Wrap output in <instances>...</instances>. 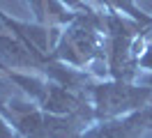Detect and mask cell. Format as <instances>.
Masks as SVG:
<instances>
[{
	"label": "cell",
	"instance_id": "cell-4",
	"mask_svg": "<svg viewBox=\"0 0 152 138\" xmlns=\"http://www.w3.org/2000/svg\"><path fill=\"white\" fill-rule=\"evenodd\" d=\"M152 129V104L115 120L99 122L83 134V138H141Z\"/></svg>",
	"mask_w": 152,
	"mask_h": 138
},
{
	"label": "cell",
	"instance_id": "cell-1",
	"mask_svg": "<svg viewBox=\"0 0 152 138\" xmlns=\"http://www.w3.org/2000/svg\"><path fill=\"white\" fill-rule=\"evenodd\" d=\"M53 60L74 69H86L90 62H106V21L102 12H83L65 26L51 53Z\"/></svg>",
	"mask_w": 152,
	"mask_h": 138
},
{
	"label": "cell",
	"instance_id": "cell-3",
	"mask_svg": "<svg viewBox=\"0 0 152 138\" xmlns=\"http://www.w3.org/2000/svg\"><path fill=\"white\" fill-rule=\"evenodd\" d=\"M97 122L129 115L152 104V85H136L132 81H102L88 88Z\"/></svg>",
	"mask_w": 152,
	"mask_h": 138
},
{
	"label": "cell",
	"instance_id": "cell-2",
	"mask_svg": "<svg viewBox=\"0 0 152 138\" xmlns=\"http://www.w3.org/2000/svg\"><path fill=\"white\" fill-rule=\"evenodd\" d=\"M106 21V69L113 81H134L136 67H141L143 26L136 18H124L120 12L104 14Z\"/></svg>",
	"mask_w": 152,
	"mask_h": 138
},
{
	"label": "cell",
	"instance_id": "cell-5",
	"mask_svg": "<svg viewBox=\"0 0 152 138\" xmlns=\"http://www.w3.org/2000/svg\"><path fill=\"white\" fill-rule=\"evenodd\" d=\"M30 9H32V14L37 18V23L42 26H69L76 16H78V12L74 9H69L62 2V0H28Z\"/></svg>",
	"mask_w": 152,
	"mask_h": 138
}]
</instances>
